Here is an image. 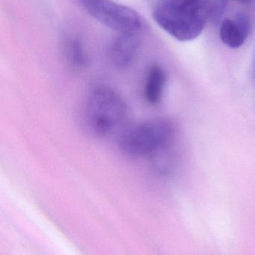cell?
Segmentation results:
<instances>
[{
  "mask_svg": "<svg viewBox=\"0 0 255 255\" xmlns=\"http://www.w3.org/2000/svg\"><path fill=\"white\" fill-rule=\"evenodd\" d=\"M251 26L249 16L244 12L237 13L232 18H226L221 23V40L230 48H239L249 37Z\"/></svg>",
  "mask_w": 255,
  "mask_h": 255,
  "instance_id": "8992f818",
  "label": "cell"
},
{
  "mask_svg": "<svg viewBox=\"0 0 255 255\" xmlns=\"http://www.w3.org/2000/svg\"><path fill=\"white\" fill-rule=\"evenodd\" d=\"M240 2H244V3H249L252 2V0H240Z\"/></svg>",
  "mask_w": 255,
  "mask_h": 255,
  "instance_id": "9c48e42d",
  "label": "cell"
},
{
  "mask_svg": "<svg viewBox=\"0 0 255 255\" xmlns=\"http://www.w3.org/2000/svg\"><path fill=\"white\" fill-rule=\"evenodd\" d=\"M211 6L209 0H155V22L180 41L198 38L205 27Z\"/></svg>",
  "mask_w": 255,
  "mask_h": 255,
  "instance_id": "6da1fadb",
  "label": "cell"
},
{
  "mask_svg": "<svg viewBox=\"0 0 255 255\" xmlns=\"http://www.w3.org/2000/svg\"><path fill=\"white\" fill-rule=\"evenodd\" d=\"M84 9L107 27L121 32H138L142 26L139 14L113 0H79Z\"/></svg>",
  "mask_w": 255,
  "mask_h": 255,
  "instance_id": "277c9868",
  "label": "cell"
},
{
  "mask_svg": "<svg viewBox=\"0 0 255 255\" xmlns=\"http://www.w3.org/2000/svg\"><path fill=\"white\" fill-rule=\"evenodd\" d=\"M175 132L168 119L146 121L125 129L119 139L122 151L132 156H153L169 145Z\"/></svg>",
  "mask_w": 255,
  "mask_h": 255,
  "instance_id": "3957f363",
  "label": "cell"
},
{
  "mask_svg": "<svg viewBox=\"0 0 255 255\" xmlns=\"http://www.w3.org/2000/svg\"><path fill=\"white\" fill-rule=\"evenodd\" d=\"M63 56L70 66L74 69H83L89 64V56L83 43L76 37L65 39L62 46Z\"/></svg>",
  "mask_w": 255,
  "mask_h": 255,
  "instance_id": "ba28073f",
  "label": "cell"
},
{
  "mask_svg": "<svg viewBox=\"0 0 255 255\" xmlns=\"http://www.w3.org/2000/svg\"><path fill=\"white\" fill-rule=\"evenodd\" d=\"M138 32H121L110 44V58L116 68L125 69L133 62L139 48Z\"/></svg>",
  "mask_w": 255,
  "mask_h": 255,
  "instance_id": "5b68a950",
  "label": "cell"
},
{
  "mask_svg": "<svg viewBox=\"0 0 255 255\" xmlns=\"http://www.w3.org/2000/svg\"><path fill=\"white\" fill-rule=\"evenodd\" d=\"M166 79V73L161 65L154 64L149 68L144 88V98L149 104L155 105L161 101Z\"/></svg>",
  "mask_w": 255,
  "mask_h": 255,
  "instance_id": "52a82bcc",
  "label": "cell"
},
{
  "mask_svg": "<svg viewBox=\"0 0 255 255\" xmlns=\"http://www.w3.org/2000/svg\"><path fill=\"white\" fill-rule=\"evenodd\" d=\"M83 113L87 129L94 135L105 136L123 125L128 119V107L118 92L101 86L89 94Z\"/></svg>",
  "mask_w": 255,
  "mask_h": 255,
  "instance_id": "7a4b0ae2",
  "label": "cell"
}]
</instances>
